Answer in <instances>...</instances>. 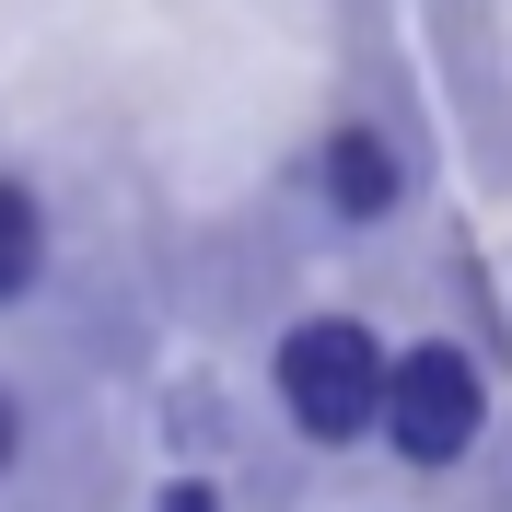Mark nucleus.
<instances>
[{
  "label": "nucleus",
  "instance_id": "423d86ee",
  "mask_svg": "<svg viewBox=\"0 0 512 512\" xmlns=\"http://www.w3.org/2000/svg\"><path fill=\"white\" fill-rule=\"evenodd\" d=\"M12 443H24V419H12V396H0V478H12Z\"/></svg>",
  "mask_w": 512,
  "mask_h": 512
},
{
  "label": "nucleus",
  "instance_id": "7ed1b4c3",
  "mask_svg": "<svg viewBox=\"0 0 512 512\" xmlns=\"http://www.w3.org/2000/svg\"><path fill=\"white\" fill-rule=\"evenodd\" d=\"M396 198H408V163L384 152V128H338L326 140V210L338 222H384Z\"/></svg>",
  "mask_w": 512,
  "mask_h": 512
},
{
  "label": "nucleus",
  "instance_id": "39448f33",
  "mask_svg": "<svg viewBox=\"0 0 512 512\" xmlns=\"http://www.w3.org/2000/svg\"><path fill=\"white\" fill-rule=\"evenodd\" d=\"M163 512H222V489L210 478H163Z\"/></svg>",
  "mask_w": 512,
  "mask_h": 512
},
{
  "label": "nucleus",
  "instance_id": "20e7f679",
  "mask_svg": "<svg viewBox=\"0 0 512 512\" xmlns=\"http://www.w3.org/2000/svg\"><path fill=\"white\" fill-rule=\"evenodd\" d=\"M35 268H47V210H35L12 175H0V303H24Z\"/></svg>",
  "mask_w": 512,
  "mask_h": 512
},
{
  "label": "nucleus",
  "instance_id": "f257e3e1",
  "mask_svg": "<svg viewBox=\"0 0 512 512\" xmlns=\"http://www.w3.org/2000/svg\"><path fill=\"white\" fill-rule=\"evenodd\" d=\"M280 396L315 443H361L373 408H384V338L350 326V315H303L280 338Z\"/></svg>",
  "mask_w": 512,
  "mask_h": 512
},
{
  "label": "nucleus",
  "instance_id": "f03ea898",
  "mask_svg": "<svg viewBox=\"0 0 512 512\" xmlns=\"http://www.w3.org/2000/svg\"><path fill=\"white\" fill-rule=\"evenodd\" d=\"M478 419H489V384H478V361L454 350V338L384 361V408H373V431L408 454V466H454V454L478 443Z\"/></svg>",
  "mask_w": 512,
  "mask_h": 512
}]
</instances>
